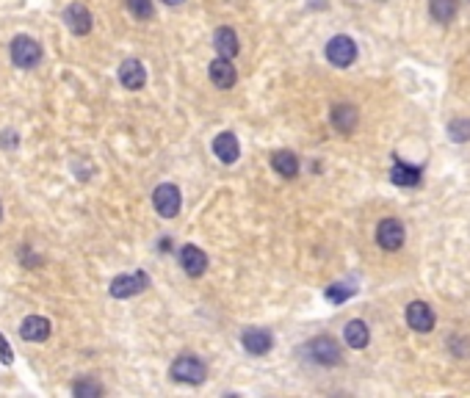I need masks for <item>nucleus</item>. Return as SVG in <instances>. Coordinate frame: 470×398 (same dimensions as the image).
Returning <instances> with one entry per match:
<instances>
[{
    "label": "nucleus",
    "mask_w": 470,
    "mask_h": 398,
    "mask_svg": "<svg viewBox=\"0 0 470 398\" xmlns=\"http://www.w3.org/2000/svg\"><path fill=\"white\" fill-rule=\"evenodd\" d=\"M172 379L177 382H186V385H202L205 382V365L191 357V354H183L172 363Z\"/></svg>",
    "instance_id": "obj_2"
},
{
    "label": "nucleus",
    "mask_w": 470,
    "mask_h": 398,
    "mask_svg": "<svg viewBox=\"0 0 470 398\" xmlns=\"http://www.w3.org/2000/svg\"><path fill=\"white\" fill-rule=\"evenodd\" d=\"M241 343H243V349H246L249 354H254V357L266 354V352L274 346L271 335H268V332H263V329H246V332H243V338H241Z\"/></svg>",
    "instance_id": "obj_15"
},
{
    "label": "nucleus",
    "mask_w": 470,
    "mask_h": 398,
    "mask_svg": "<svg viewBox=\"0 0 470 398\" xmlns=\"http://www.w3.org/2000/svg\"><path fill=\"white\" fill-rule=\"evenodd\" d=\"M327 58H329V64L346 69V67L357 58V44H354L349 36H335V39H329V44H327Z\"/></svg>",
    "instance_id": "obj_5"
},
{
    "label": "nucleus",
    "mask_w": 470,
    "mask_h": 398,
    "mask_svg": "<svg viewBox=\"0 0 470 398\" xmlns=\"http://www.w3.org/2000/svg\"><path fill=\"white\" fill-rule=\"evenodd\" d=\"M343 338L351 349H365L368 340H371V332H368V324L365 321H349L346 329H343Z\"/></svg>",
    "instance_id": "obj_17"
},
{
    "label": "nucleus",
    "mask_w": 470,
    "mask_h": 398,
    "mask_svg": "<svg viewBox=\"0 0 470 398\" xmlns=\"http://www.w3.org/2000/svg\"><path fill=\"white\" fill-rule=\"evenodd\" d=\"M153 205L164 218H175L180 213V189L172 186V183L158 186L155 194H153Z\"/></svg>",
    "instance_id": "obj_4"
},
{
    "label": "nucleus",
    "mask_w": 470,
    "mask_h": 398,
    "mask_svg": "<svg viewBox=\"0 0 470 398\" xmlns=\"http://www.w3.org/2000/svg\"><path fill=\"white\" fill-rule=\"evenodd\" d=\"M0 363H3V365H11V363H14V354H11V349H8V343H6L3 335H0Z\"/></svg>",
    "instance_id": "obj_27"
},
{
    "label": "nucleus",
    "mask_w": 470,
    "mask_h": 398,
    "mask_svg": "<svg viewBox=\"0 0 470 398\" xmlns=\"http://www.w3.org/2000/svg\"><path fill=\"white\" fill-rule=\"evenodd\" d=\"M0 213H3V210H0Z\"/></svg>",
    "instance_id": "obj_29"
},
{
    "label": "nucleus",
    "mask_w": 470,
    "mask_h": 398,
    "mask_svg": "<svg viewBox=\"0 0 470 398\" xmlns=\"http://www.w3.org/2000/svg\"><path fill=\"white\" fill-rule=\"evenodd\" d=\"M180 266L189 277H202L205 268H208V254L200 249V246H183L180 249Z\"/></svg>",
    "instance_id": "obj_9"
},
{
    "label": "nucleus",
    "mask_w": 470,
    "mask_h": 398,
    "mask_svg": "<svg viewBox=\"0 0 470 398\" xmlns=\"http://www.w3.org/2000/svg\"><path fill=\"white\" fill-rule=\"evenodd\" d=\"M64 22H67V28H69L75 36H86V33L92 31V14H89V8H86L83 3H72V6H67V11H64Z\"/></svg>",
    "instance_id": "obj_8"
},
{
    "label": "nucleus",
    "mask_w": 470,
    "mask_h": 398,
    "mask_svg": "<svg viewBox=\"0 0 470 398\" xmlns=\"http://www.w3.org/2000/svg\"><path fill=\"white\" fill-rule=\"evenodd\" d=\"M307 352L321 365H338L340 363V349L332 338H315L313 343H307Z\"/></svg>",
    "instance_id": "obj_7"
},
{
    "label": "nucleus",
    "mask_w": 470,
    "mask_h": 398,
    "mask_svg": "<svg viewBox=\"0 0 470 398\" xmlns=\"http://www.w3.org/2000/svg\"><path fill=\"white\" fill-rule=\"evenodd\" d=\"M119 80H122L125 89L139 92V89L147 83V69L141 67V61L128 58V61H122V67H119Z\"/></svg>",
    "instance_id": "obj_11"
},
{
    "label": "nucleus",
    "mask_w": 470,
    "mask_h": 398,
    "mask_svg": "<svg viewBox=\"0 0 470 398\" xmlns=\"http://www.w3.org/2000/svg\"><path fill=\"white\" fill-rule=\"evenodd\" d=\"M376 243H379L382 249H388V252L399 249V246L404 243V224H401L399 218H385V221H379V227H376Z\"/></svg>",
    "instance_id": "obj_6"
},
{
    "label": "nucleus",
    "mask_w": 470,
    "mask_h": 398,
    "mask_svg": "<svg viewBox=\"0 0 470 398\" xmlns=\"http://www.w3.org/2000/svg\"><path fill=\"white\" fill-rule=\"evenodd\" d=\"M332 125L340 133H351L357 128V108L354 105H338L332 108Z\"/></svg>",
    "instance_id": "obj_18"
},
{
    "label": "nucleus",
    "mask_w": 470,
    "mask_h": 398,
    "mask_svg": "<svg viewBox=\"0 0 470 398\" xmlns=\"http://www.w3.org/2000/svg\"><path fill=\"white\" fill-rule=\"evenodd\" d=\"M42 58V47L36 39L31 36H14L11 42V61L19 67V69H33Z\"/></svg>",
    "instance_id": "obj_1"
},
{
    "label": "nucleus",
    "mask_w": 470,
    "mask_h": 398,
    "mask_svg": "<svg viewBox=\"0 0 470 398\" xmlns=\"http://www.w3.org/2000/svg\"><path fill=\"white\" fill-rule=\"evenodd\" d=\"M449 133H451V139H454V141H468L470 139V122L468 119H454V122L449 125Z\"/></svg>",
    "instance_id": "obj_23"
},
{
    "label": "nucleus",
    "mask_w": 470,
    "mask_h": 398,
    "mask_svg": "<svg viewBox=\"0 0 470 398\" xmlns=\"http://www.w3.org/2000/svg\"><path fill=\"white\" fill-rule=\"evenodd\" d=\"M429 8L437 22H451L457 17V0H429Z\"/></svg>",
    "instance_id": "obj_21"
},
{
    "label": "nucleus",
    "mask_w": 470,
    "mask_h": 398,
    "mask_svg": "<svg viewBox=\"0 0 470 398\" xmlns=\"http://www.w3.org/2000/svg\"><path fill=\"white\" fill-rule=\"evenodd\" d=\"M17 141H19V139H17V133H14V130H3V133H0V144H3L6 150H14V147H17Z\"/></svg>",
    "instance_id": "obj_26"
},
{
    "label": "nucleus",
    "mask_w": 470,
    "mask_h": 398,
    "mask_svg": "<svg viewBox=\"0 0 470 398\" xmlns=\"http://www.w3.org/2000/svg\"><path fill=\"white\" fill-rule=\"evenodd\" d=\"M390 178H393V183L396 186H418L421 183V169L418 166H407V164H396L393 166V172H390Z\"/></svg>",
    "instance_id": "obj_20"
},
{
    "label": "nucleus",
    "mask_w": 470,
    "mask_h": 398,
    "mask_svg": "<svg viewBox=\"0 0 470 398\" xmlns=\"http://www.w3.org/2000/svg\"><path fill=\"white\" fill-rule=\"evenodd\" d=\"M211 80H214V86H219V89H233L235 80H238V75H235V67L230 64V58H216L214 64H211Z\"/></svg>",
    "instance_id": "obj_14"
},
{
    "label": "nucleus",
    "mask_w": 470,
    "mask_h": 398,
    "mask_svg": "<svg viewBox=\"0 0 470 398\" xmlns=\"http://www.w3.org/2000/svg\"><path fill=\"white\" fill-rule=\"evenodd\" d=\"M147 288H150V277H147L144 271H136V274H122V277H116L108 291H111L114 299H130V296H136V293H141V291H147Z\"/></svg>",
    "instance_id": "obj_3"
},
{
    "label": "nucleus",
    "mask_w": 470,
    "mask_h": 398,
    "mask_svg": "<svg viewBox=\"0 0 470 398\" xmlns=\"http://www.w3.org/2000/svg\"><path fill=\"white\" fill-rule=\"evenodd\" d=\"M214 153H216V158H219L222 164H235L238 155H241V147H238L235 133H230V130L219 133V136L214 139Z\"/></svg>",
    "instance_id": "obj_13"
},
{
    "label": "nucleus",
    "mask_w": 470,
    "mask_h": 398,
    "mask_svg": "<svg viewBox=\"0 0 470 398\" xmlns=\"http://www.w3.org/2000/svg\"><path fill=\"white\" fill-rule=\"evenodd\" d=\"M72 393L80 398H97L103 396V388H100L97 382H78V385L72 388Z\"/></svg>",
    "instance_id": "obj_24"
},
{
    "label": "nucleus",
    "mask_w": 470,
    "mask_h": 398,
    "mask_svg": "<svg viewBox=\"0 0 470 398\" xmlns=\"http://www.w3.org/2000/svg\"><path fill=\"white\" fill-rule=\"evenodd\" d=\"M214 47H216V53H219L222 58H235L238 50H241V44H238V36H235L233 28H219V31L214 33Z\"/></svg>",
    "instance_id": "obj_16"
},
{
    "label": "nucleus",
    "mask_w": 470,
    "mask_h": 398,
    "mask_svg": "<svg viewBox=\"0 0 470 398\" xmlns=\"http://www.w3.org/2000/svg\"><path fill=\"white\" fill-rule=\"evenodd\" d=\"M128 8L139 19H150L153 17V0H128Z\"/></svg>",
    "instance_id": "obj_22"
},
{
    "label": "nucleus",
    "mask_w": 470,
    "mask_h": 398,
    "mask_svg": "<svg viewBox=\"0 0 470 398\" xmlns=\"http://www.w3.org/2000/svg\"><path fill=\"white\" fill-rule=\"evenodd\" d=\"M407 324L415 329V332H432V327H435V310L429 307V304H424V302H412L410 307H407Z\"/></svg>",
    "instance_id": "obj_10"
},
{
    "label": "nucleus",
    "mask_w": 470,
    "mask_h": 398,
    "mask_svg": "<svg viewBox=\"0 0 470 398\" xmlns=\"http://www.w3.org/2000/svg\"><path fill=\"white\" fill-rule=\"evenodd\" d=\"M164 3H169V6H177V3H183V0H164Z\"/></svg>",
    "instance_id": "obj_28"
},
{
    "label": "nucleus",
    "mask_w": 470,
    "mask_h": 398,
    "mask_svg": "<svg viewBox=\"0 0 470 398\" xmlns=\"http://www.w3.org/2000/svg\"><path fill=\"white\" fill-rule=\"evenodd\" d=\"M271 166H274V172L282 175V178H296V175H299V158H296L293 153H288V150L277 153V155L271 158Z\"/></svg>",
    "instance_id": "obj_19"
},
{
    "label": "nucleus",
    "mask_w": 470,
    "mask_h": 398,
    "mask_svg": "<svg viewBox=\"0 0 470 398\" xmlns=\"http://www.w3.org/2000/svg\"><path fill=\"white\" fill-rule=\"evenodd\" d=\"M349 296H354V288H349V285H332V288H327V299L329 302H346Z\"/></svg>",
    "instance_id": "obj_25"
},
{
    "label": "nucleus",
    "mask_w": 470,
    "mask_h": 398,
    "mask_svg": "<svg viewBox=\"0 0 470 398\" xmlns=\"http://www.w3.org/2000/svg\"><path fill=\"white\" fill-rule=\"evenodd\" d=\"M19 335H22V340H28V343H42V340L50 338V321L42 318V315H28V318L19 324Z\"/></svg>",
    "instance_id": "obj_12"
}]
</instances>
